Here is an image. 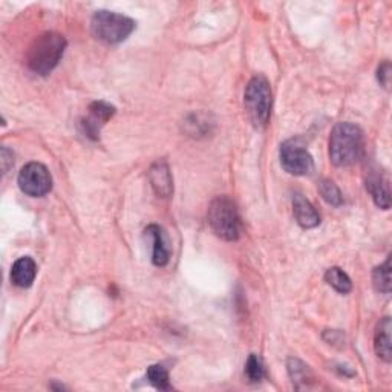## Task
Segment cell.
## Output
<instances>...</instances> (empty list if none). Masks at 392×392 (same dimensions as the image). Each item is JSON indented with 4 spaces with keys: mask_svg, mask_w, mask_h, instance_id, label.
Listing matches in <instances>:
<instances>
[{
    "mask_svg": "<svg viewBox=\"0 0 392 392\" xmlns=\"http://www.w3.org/2000/svg\"><path fill=\"white\" fill-rule=\"evenodd\" d=\"M319 192L322 198L327 201L328 204L339 207L343 204V195L340 192V189L336 186V183L331 179H322L319 183Z\"/></svg>",
    "mask_w": 392,
    "mask_h": 392,
    "instance_id": "e0dca14e",
    "label": "cell"
},
{
    "mask_svg": "<svg viewBox=\"0 0 392 392\" xmlns=\"http://www.w3.org/2000/svg\"><path fill=\"white\" fill-rule=\"evenodd\" d=\"M149 181L154 192L159 198H169L174 192V181H172L170 169L167 162L157 161L149 170Z\"/></svg>",
    "mask_w": 392,
    "mask_h": 392,
    "instance_id": "ba28073f",
    "label": "cell"
},
{
    "mask_svg": "<svg viewBox=\"0 0 392 392\" xmlns=\"http://www.w3.org/2000/svg\"><path fill=\"white\" fill-rule=\"evenodd\" d=\"M377 79L380 82V84L383 86V88H389V83H391V65L389 62H385L381 63L379 66V71H377Z\"/></svg>",
    "mask_w": 392,
    "mask_h": 392,
    "instance_id": "44dd1931",
    "label": "cell"
},
{
    "mask_svg": "<svg viewBox=\"0 0 392 392\" xmlns=\"http://www.w3.org/2000/svg\"><path fill=\"white\" fill-rule=\"evenodd\" d=\"M245 376H247L248 380L253 381V383L261 381L265 376L264 363H262L261 357L256 356V354H252V356L248 357V360L245 363Z\"/></svg>",
    "mask_w": 392,
    "mask_h": 392,
    "instance_id": "ffe728a7",
    "label": "cell"
},
{
    "mask_svg": "<svg viewBox=\"0 0 392 392\" xmlns=\"http://www.w3.org/2000/svg\"><path fill=\"white\" fill-rule=\"evenodd\" d=\"M289 372L296 388L301 389L303 386H308L310 381H313V372L310 368L305 365L299 359H290L289 360Z\"/></svg>",
    "mask_w": 392,
    "mask_h": 392,
    "instance_id": "5bb4252c",
    "label": "cell"
},
{
    "mask_svg": "<svg viewBox=\"0 0 392 392\" xmlns=\"http://www.w3.org/2000/svg\"><path fill=\"white\" fill-rule=\"evenodd\" d=\"M363 154V133L352 123H337L330 137V158L334 166L348 167Z\"/></svg>",
    "mask_w": 392,
    "mask_h": 392,
    "instance_id": "6da1fadb",
    "label": "cell"
},
{
    "mask_svg": "<svg viewBox=\"0 0 392 392\" xmlns=\"http://www.w3.org/2000/svg\"><path fill=\"white\" fill-rule=\"evenodd\" d=\"M13 154L9 152L6 147H2V169H4V174H6L9 166H13Z\"/></svg>",
    "mask_w": 392,
    "mask_h": 392,
    "instance_id": "7402d4cb",
    "label": "cell"
},
{
    "mask_svg": "<svg viewBox=\"0 0 392 392\" xmlns=\"http://www.w3.org/2000/svg\"><path fill=\"white\" fill-rule=\"evenodd\" d=\"M147 380L154 385L157 389L167 391L170 389V380L169 372L162 365H152L147 369Z\"/></svg>",
    "mask_w": 392,
    "mask_h": 392,
    "instance_id": "d6986e66",
    "label": "cell"
},
{
    "mask_svg": "<svg viewBox=\"0 0 392 392\" xmlns=\"http://www.w3.org/2000/svg\"><path fill=\"white\" fill-rule=\"evenodd\" d=\"M89 112H91L89 118L97 121L103 126L104 123L109 121L113 116H116V108L106 101H94L89 106Z\"/></svg>",
    "mask_w": 392,
    "mask_h": 392,
    "instance_id": "ac0fdd59",
    "label": "cell"
},
{
    "mask_svg": "<svg viewBox=\"0 0 392 392\" xmlns=\"http://www.w3.org/2000/svg\"><path fill=\"white\" fill-rule=\"evenodd\" d=\"M293 212L298 224L303 228H314L320 224V216L318 210L310 201L301 194H296L293 198Z\"/></svg>",
    "mask_w": 392,
    "mask_h": 392,
    "instance_id": "9c48e42d",
    "label": "cell"
},
{
    "mask_svg": "<svg viewBox=\"0 0 392 392\" xmlns=\"http://www.w3.org/2000/svg\"><path fill=\"white\" fill-rule=\"evenodd\" d=\"M66 50V39L62 34L45 33L31 43L26 54V65L30 71L39 75L51 74L60 63Z\"/></svg>",
    "mask_w": 392,
    "mask_h": 392,
    "instance_id": "7a4b0ae2",
    "label": "cell"
},
{
    "mask_svg": "<svg viewBox=\"0 0 392 392\" xmlns=\"http://www.w3.org/2000/svg\"><path fill=\"white\" fill-rule=\"evenodd\" d=\"M208 225L213 233L224 241H237L241 236V218L233 201L227 196H219L208 207Z\"/></svg>",
    "mask_w": 392,
    "mask_h": 392,
    "instance_id": "3957f363",
    "label": "cell"
},
{
    "mask_svg": "<svg viewBox=\"0 0 392 392\" xmlns=\"http://www.w3.org/2000/svg\"><path fill=\"white\" fill-rule=\"evenodd\" d=\"M391 319H381L377 325V330L374 334V349L377 356L389 363L391 362Z\"/></svg>",
    "mask_w": 392,
    "mask_h": 392,
    "instance_id": "7c38bea8",
    "label": "cell"
},
{
    "mask_svg": "<svg viewBox=\"0 0 392 392\" xmlns=\"http://www.w3.org/2000/svg\"><path fill=\"white\" fill-rule=\"evenodd\" d=\"M325 281L340 294H347L352 290V282L349 279V276L342 269H339V267H332V269L327 270V273H325Z\"/></svg>",
    "mask_w": 392,
    "mask_h": 392,
    "instance_id": "9a60e30c",
    "label": "cell"
},
{
    "mask_svg": "<svg viewBox=\"0 0 392 392\" xmlns=\"http://www.w3.org/2000/svg\"><path fill=\"white\" fill-rule=\"evenodd\" d=\"M281 164L289 172L290 175L294 177H303L308 175L314 167L313 157L310 152L305 149L301 142L290 140L282 142L281 146Z\"/></svg>",
    "mask_w": 392,
    "mask_h": 392,
    "instance_id": "52a82bcc",
    "label": "cell"
},
{
    "mask_svg": "<svg viewBox=\"0 0 392 392\" xmlns=\"http://www.w3.org/2000/svg\"><path fill=\"white\" fill-rule=\"evenodd\" d=\"M91 30L95 39L108 45H117L126 40L133 33L135 22L130 17L101 9V11H97L92 16Z\"/></svg>",
    "mask_w": 392,
    "mask_h": 392,
    "instance_id": "277c9868",
    "label": "cell"
},
{
    "mask_svg": "<svg viewBox=\"0 0 392 392\" xmlns=\"http://www.w3.org/2000/svg\"><path fill=\"white\" fill-rule=\"evenodd\" d=\"M372 284L380 293H391V259L388 257L385 264L376 267L372 271Z\"/></svg>",
    "mask_w": 392,
    "mask_h": 392,
    "instance_id": "2e32d148",
    "label": "cell"
},
{
    "mask_svg": "<svg viewBox=\"0 0 392 392\" xmlns=\"http://www.w3.org/2000/svg\"><path fill=\"white\" fill-rule=\"evenodd\" d=\"M146 235L152 237L154 241V252H152V262L157 267H164L167 265L170 259V250L167 247V241L164 232L159 225H149L146 228Z\"/></svg>",
    "mask_w": 392,
    "mask_h": 392,
    "instance_id": "8fae6325",
    "label": "cell"
},
{
    "mask_svg": "<svg viewBox=\"0 0 392 392\" xmlns=\"http://www.w3.org/2000/svg\"><path fill=\"white\" fill-rule=\"evenodd\" d=\"M366 187L377 207L383 210H388L391 207V194H389V186L386 179H383L381 177H371L368 179Z\"/></svg>",
    "mask_w": 392,
    "mask_h": 392,
    "instance_id": "4fadbf2b",
    "label": "cell"
},
{
    "mask_svg": "<svg viewBox=\"0 0 392 392\" xmlns=\"http://www.w3.org/2000/svg\"><path fill=\"white\" fill-rule=\"evenodd\" d=\"M18 187L33 198H42L51 192L52 177L40 162H30L18 174Z\"/></svg>",
    "mask_w": 392,
    "mask_h": 392,
    "instance_id": "8992f818",
    "label": "cell"
},
{
    "mask_svg": "<svg viewBox=\"0 0 392 392\" xmlns=\"http://www.w3.org/2000/svg\"><path fill=\"white\" fill-rule=\"evenodd\" d=\"M37 274V265L33 257L23 256L17 259L11 269V282L21 289H28L31 286Z\"/></svg>",
    "mask_w": 392,
    "mask_h": 392,
    "instance_id": "30bf717a",
    "label": "cell"
},
{
    "mask_svg": "<svg viewBox=\"0 0 392 392\" xmlns=\"http://www.w3.org/2000/svg\"><path fill=\"white\" fill-rule=\"evenodd\" d=\"M271 103L273 97L269 80L257 75V77L248 82L244 92V104L248 116L256 126H265L269 123L271 116Z\"/></svg>",
    "mask_w": 392,
    "mask_h": 392,
    "instance_id": "5b68a950",
    "label": "cell"
}]
</instances>
